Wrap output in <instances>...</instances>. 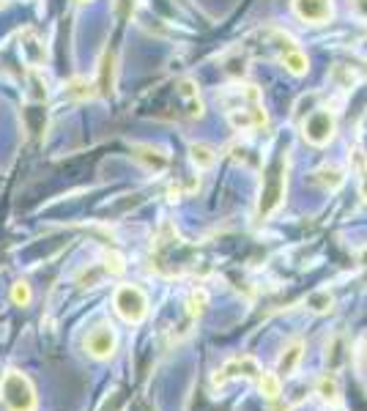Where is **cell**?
<instances>
[{
	"label": "cell",
	"instance_id": "obj_27",
	"mask_svg": "<svg viewBox=\"0 0 367 411\" xmlns=\"http://www.w3.org/2000/svg\"><path fill=\"white\" fill-rule=\"evenodd\" d=\"M356 356H359V362L367 368V334L359 340V343H356Z\"/></svg>",
	"mask_w": 367,
	"mask_h": 411
},
{
	"label": "cell",
	"instance_id": "obj_3",
	"mask_svg": "<svg viewBox=\"0 0 367 411\" xmlns=\"http://www.w3.org/2000/svg\"><path fill=\"white\" fill-rule=\"evenodd\" d=\"M113 308H115V313H118L121 321L137 327V324H143L145 315H148V296H145V291L140 286L126 283V286L115 288V293H113Z\"/></svg>",
	"mask_w": 367,
	"mask_h": 411
},
{
	"label": "cell",
	"instance_id": "obj_13",
	"mask_svg": "<svg viewBox=\"0 0 367 411\" xmlns=\"http://www.w3.org/2000/svg\"><path fill=\"white\" fill-rule=\"evenodd\" d=\"M20 41H22V58H25V61H28L30 66H33V69H36V66H39V63L47 58V52H44V44H41L39 36H36L33 30H25V33L20 36Z\"/></svg>",
	"mask_w": 367,
	"mask_h": 411
},
{
	"label": "cell",
	"instance_id": "obj_29",
	"mask_svg": "<svg viewBox=\"0 0 367 411\" xmlns=\"http://www.w3.org/2000/svg\"><path fill=\"white\" fill-rule=\"evenodd\" d=\"M356 261H359V266H365L367 269V244L359 249V255H356Z\"/></svg>",
	"mask_w": 367,
	"mask_h": 411
},
{
	"label": "cell",
	"instance_id": "obj_30",
	"mask_svg": "<svg viewBox=\"0 0 367 411\" xmlns=\"http://www.w3.org/2000/svg\"><path fill=\"white\" fill-rule=\"evenodd\" d=\"M362 198L367 201V162H365V167H362Z\"/></svg>",
	"mask_w": 367,
	"mask_h": 411
},
{
	"label": "cell",
	"instance_id": "obj_32",
	"mask_svg": "<svg viewBox=\"0 0 367 411\" xmlns=\"http://www.w3.org/2000/svg\"><path fill=\"white\" fill-rule=\"evenodd\" d=\"M0 3H9V0H0Z\"/></svg>",
	"mask_w": 367,
	"mask_h": 411
},
{
	"label": "cell",
	"instance_id": "obj_4",
	"mask_svg": "<svg viewBox=\"0 0 367 411\" xmlns=\"http://www.w3.org/2000/svg\"><path fill=\"white\" fill-rule=\"evenodd\" d=\"M334 132H337V121L334 113L329 110H312L302 123V135L310 145H329Z\"/></svg>",
	"mask_w": 367,
	"mask_h": 411
},
{
	"label": "cell",
	"instance_id": "obj_33",
	"mask_svg": "<svg viewBox=\"0 0 367 411\" xmlns=\"http://www.w3.org/2000/svg\"><path fill=\"white\" fill-rule=\"evenodd\" d=\"M329 411H332V409H329Z\"/></svg>",
	"mask_w": 367,
	"mask_h": 411
},
{
	"label": "cell",
	"instance_id": "obj_17",
	"mask_svg": "<svg viewBox=\"0 0 367 411\" xmlns=\"http://www.w3.org/2000/svg\"><path fill=\"white\" fill-rule=\"evenodd\" d=\"M179 96H181L186 107H189V116L192 118H201L203 116V102H201V91L192 80H181L179 82Z\"/></svg>",
	"mask_w": 367,
	"mask_h": 411
},
{
	"label": "cell",
	"instance_id": "obj_2",
	"mask_svg": "<svg viewBox=\"0 0 367 411\" xmlns=\"http://www.w3.org/2000/svg\"><path fill=\"white\" fill-rule=\"evenodd\" d=\"M0 400L9 411H36L39 398L33 381L20 370H6L0 378Z\"/></svg>",
	"mask_w": 367,
	"mask_h": 411
},
{
	"label": "cell",
	"instance_id": "obj_21",
	"mask_svg": "<svg viewBox=\"0 0 367 411\" xmlns=\"http://www.w3.org/2000/svg\"><path fill=\"white\" fill-rule=\"evenodd\" d=\"M66 94L74 96V99H91V96L96 94V85L88 82L85 77H74V80L66 82Z\"/></svg>",
	"mask_w": 367,
	"mask_h": 411
},
{
	"label": "cell",
	"instance_id": "obj_28",
	"mask_svg": "<svg viewBox=\"0 0 367 411\" xmlns=\"http://www.w3.org/2000/svg\"><path fill=\"white\" fill-rule=\"evenodd\" d=\"M354 3V9H356V14L362 17V20H367V0H351Z\"/></svg>",
	"mask_w": 367,
	"mask_h": 411
},
{
	"label": "cell",
	"instance_id": "obj_23",
	"mask_svg": "<svg viewBox=\"0 0 367 411\" xmlns=\"http://www.w3.org/2000/svg\"><path fill=\"white\" fill-rule=\"evenodd\" d=\"M332 305H334V296L329 293L327 288H324V291H315V293L307 296V308L312 310V313H329Z\"/></svg>",
	"mask_w": 367,
	"mask_h": 411
},
{
	"label": "cell",
	"instance_id": "obj_12",
	"mask_svg": "<svg viewBox=\"0 0 367 411\" xmlns=\"http://www.w3.org/2000/svg\"><path fill=\"white\" fill-rule=\"evenodd\" d=\"M302 356H305V340L302 337H293L286 349H283V354H280L277 373L280 376H293L299 370V365H302Z\"/></svg>",
	"mask_w": 367,
	"mask_h": 411
},
{
	"label": "cell",
	"instance_id": "obj_5",
	"mask_svg": "<svg viewBox=\"0 0 367 411\" xmlns=\"http://www.w3.org/2000/svg\"><path fill=\"white\" fill-rule=\"evenodd\" d=\"M82 346H85V354L94 359H110L118 349V334H115L113 324H99L85 334Z\"/></svg>",
	"mask_w": 367,
	"mask_h": 411
},
{
	"label": "cell",
	"instance_id": "obj_25",
	"mask_svg": "<svg viewBox=\"0 0 367 411\" xmlns=\"http://www.w3.org/2000/svg\"><path fill=\"white\" fill-rule=\"evenodd\" d=\"M115 11L121 20H129L135 14V0H115Z\"/></svg>",
	"mask_w": 367,
	"mask_h": 411
},
{
	"label": "cell",
	"instance_id": "obj_20",
	"mask_svg": "<svg viewBox=\"0 0 367 411\" xmlns=\"http://www.w3.org/2000/svg\"><path fill=\"white\" fill-rule=\"evenodd\" d=\"M205 308H208V291L205 288H192L189 296H186V313L192 318H198V315L205 313Z\"/></svg>",
	"mask_w": 367,
	"mask_h": 411
},
{
	"label": "cell",
	"instance_id": "obj_8",
	"mask_svg": "<svg viewBox=\"0 0 367 411\" xmlns=\"http://www.w3.org/2000/svg\"><path fill=\"white\" fill-rule=\"evenodd\" d=\"M227 121L236 132H249V129H258L266 126L269 116H266L264 104H252V107H239V110H230L227 113Z\"/></svg>",
	"mask_w": 367,
	"mask_h": 411
},
{
	"label": "cell",
	"instance_id": "obj_24",
	"mask_svg": "<svg viewBox=\"0 0 367 411\" xmlns=\"http://www.w3.org/2000/svg\"><path fill=\"white\" fill-rule=\"evenodd\" d=\"M11 302H14L17 308H28V305L33 302V288H30V283L17 280V283L11 286Z\"/></svg>",
	"mask_w": 367,
	"mask_h": 411
},
{
	"label": "cell",
	"instance_id": "obj_15",
	"mask_svg": "<svg viewBox=\"0 0 367 411\" xmlns=\"http://www.w3.org/2000/svg\"><path fill=\"white\" fill-rule=\"evenodd\" d=\"M340 378L334 376V373H324L321 378H318V384H315V395L327 403V406H334L337 400H340Z\"/></svg>",
	"mask_w": 367,
	"mask_h": 411
},
{
	"label": "cell",
	"instance_id": "obj_14",
	"mask_svg": "<svg viewBox=\"0 0 367 411\" xmlns=\"http://www.w3.org/2000/svg\"><path fill=\"white\" fill-rule=\"evenodd\" d=\"M258 392L266 400H280L283 398V376L271 373V370H261L258 373Z\"/></svg>",
	"mask_w": 367,
	"mask_h": 411
},
{
	"label": "cell",
	"instance_id": "obj_10",
	"mask_svg": "<svg viewBox=\"0 0 367 411\" xmlns=\"http://www.w3.org/2000/svg\"><path fill=\"white\" fill-rule=\"evenodd\" d=\"M220 102L230 110H239V107H252V104H261V91L255 85H233L230 91H225L220 96Z\"/></svg>",
	"mask_w": 367,
	"mask_h": 411
},
{
	"label": "cell",
	"instance_id": "obj_6",
	"mask_svg": "<svg viewBox=\"0 0 367 411\" xmlns=\"http://www.w3.org/2000/svg\"><path fill=\"white\" fill-rule=\"evenodd\" d=\"M261 373V365H258V359L255 356H233V359H227L222 368L214 373V387H225L230 378H239V376H244V378H252V376H258Z\"/></svg>",
	"mask_w": 367,
	"mask_h": 411
},
{
	"label": "cell",
	"instance_id": "obj_11",
	"mask_svg": "<svg viewBox=\"0 0 367 411\" xmlns=\"http://www.w3.org/2000/svg\"><path fill=\"white\" fill-rule=\"evenodd\" d=\"M94 85H96V94L104 99H110L115 94V52L104 50L102 61H99V80Z\"/></svg>",
	"mask_w": 367,
	"mask_h": 411
},
{
	"label": "cell",
	"instance_id": "obj_19",
	"mask_svg": "<svg viewBox=\"0 0 367 411\" xmlns=\"http://www.w3.org/2000/svg\"><path fill=\"white\" fill-rule=\"evenodd\" d=\"M280 61H283V66H286L293 77H302V74H307V69H310V61H307V55L299 50V47H293V50L283 52Z\"/></svg>",
	"mask_w": 367,
	"mask_h": 411
},
{
	"label": "cell",
	"instance_id": "obj_31",
	"mask_svg": "<svg viewBox=\"0 0 367 411\" xmlns=\"http://www.w3.org/2000/svg\"><path fill=\"white\" fill-rule=\"evenodd\" d=\"M74 3H91V0H74Z\"/></svg>",
	"mask_w": 367,
	"mask_h": 411
},
{
	"label": "cell",
	"instance_id": "obj_22",
	"mask_svg": "<svg viewBox=\"0 0 367 411\" xmlns=\"http://www.w3.org/2000/svg\"><path fill=\"white\" fill-rule=\"evenodd\" d=\"M102 269H104V274H110V277H121L123 271H126V261H123L121 252L110 249V252H104Z\"/></svg>",
	"mask_w": 367,
	"mask_h": 411
},
{
	"label": "cell",
	"instance_id": "obj_1",
	"mask_svg": "<svg viewBox=\"0 0 367 411\" xmlns=\"http://www.w3.org/2000/svg\"><path fill=\"white\" fill-rule=\"evenodd\" d=\"M288 189V148L277 151V157L269 162L264 173V184H261V203H258V217H269L277 206L283 203Z\"/></svg>",
	"mask_w": 367,
	"mask_h": 411
},
{
	"label": "cell",
	"instance_id": "obj_16",
	"mask_svg": "<svg viewBox=\"0 0 367 411\" xmlns=\"http://www.w3.org/2000/svg\"><path fill=\"white\" fill-rule=\"evenodd\" d=\"M315 181L324 189H329V192H334V189H340L346 184V170L337 167V164H324V167L315 170Z\"/></svg>",
	"mask_w": 367,
	"mask_h": 411
},
{
	"label": "cell",
	"instance_id": "obj_18",
	"mask_svg": "<svg viewBox=\"0 0 367 411\" xmlns=\"http://www.w3.org/2000/svg\"><path fill=\"white\" fill-rule=\"evenodd\" d=\"M189 159L198 170H208L217 164V151L208 143H189Z\"/></svg>",
	"mask_w": 367,
	"mask_h": 411
},
{
	"label": "cell",
	"instance_id": "obj_26",
	"mask_svg": "<svg viewBox=\"0 0 367 411\" xmlns=\"http://www.w3.org/2000/svg\"><path fill=\"white\" fill-rule=\"evenodd\" d=\"M247 66H244V58H236V61H227V74L230 77H244Z\"/></svg>",
	"mask_w": 367,
	"mask_h": 411
},
{
	"label": "cell",
	"instance_id": "obj_7",
	"mask_svg": "<svg viewBox=\"0 0 367 411\" xmlns=\"http://www.w3.org/2000/svg\"><path fill=\"white\" fill-rule=\"evenodd\" d=\"M293 11L302 22L324 25L334 14V3L332 0H293Z\"/></svg>",
	"mask_w": 367,
	"mask_h": 411
},
{
	"label": "cell",
	"instance_id": "obj_9",
	"mask_svg": "<svg viewBox=\"0 0 367 411\" xmlns=\"http://www.w3.org/2000/svg\"><path fill=\"white\" fill-rule=\"evenodd\" d=\"M132 157L154 173H164L170 167V157L164 154V148L154 143H132Z\"/></svg>",
	"mask_w": 367,
	"mask_h": 411
}]
</instances>
